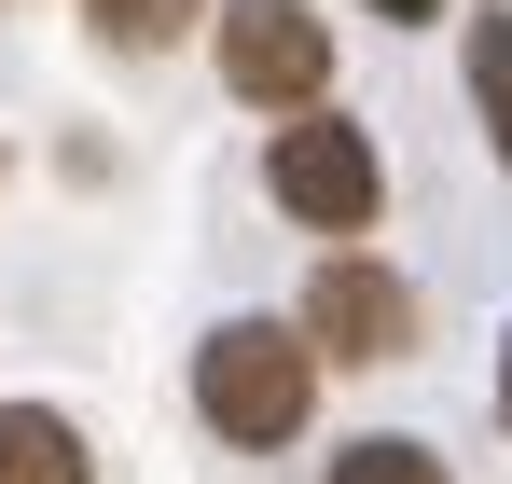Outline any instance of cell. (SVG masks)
I'll return each mask as SVG.
<instances>
[{
  "label": "cell",
  "instance_id": "obj_1",
  "mask_svg": "<svg viewBox=\"0 0 512 484\" xmlns=\"http://www.w3.org/2000/svg\"><path fill=\"white\" fill-rule=\"evenodd\" d=\"M194 402L222 443H291L305 402H319V360H305V332L291 319H222L208 332V360H194Z\"/></svg>",
  "mask_w": 512,
  "mask_h": 484
},
{
  "label": "cell",
  "instance_id": "obj_2",
  "mask_svg": "<svg viewBox=\"0 0 512 484\" xmlns=\"http://www.w3.org/2000/svg\"><path fill=\"white\" fill-rule=\"evenodd\" d=\"M222 83L250 111H333V14H305V0H222Z\"/></svg>",
  "mask_w": 512,
  "mask_h": 484
},
{
  "label": "cell",
  "instance_id": "obj_3",
  "mask_svg": "<svg viewBox=\"0 0 512 484\" xmlns=\"http://www.w3.org/2000/svg\"><path fill=\"white\" fill-rule=\"evenodd\" d=\"M263 194H277L305 236H360L388 180H374V139H360V125H333V111H291V125H277V153H263Z\"/></svg>",
  "mask_w": 512,
  "mask_h": 484
},
{
  "label": "cell",
  "instance_id": "obj_4",
  "mask_svg": "<svg viewBox=\"0 0 512 484\" xmlns=\"http://www.w3.org/2000/svg\"><path fill=\"white\" fill-rule=\"evenodd\" d=\"M305 360H346V374H374V360H402L416 346V291L388 277V263H360V249H333L319 277H305Z\"/></svg>",
  "mask_w": 512,
  "mask_h": 484
},
{
  "label": "cell",
  "instance_id": "obj_5",
  "mask_svg": "<svg viewBox=\"0 0 512 484\" xmlns=\"http://www.w3.org/2000/svg\"><path fill=\"white\" fill-rule=\"evenodd\" d=\"M0 484H84V443H70V415L0 402Z\"/></svg>",
  "mask_w": 512,
  "mask_h": 484
},
{
  "label": "cell",
  "instance_id": "obj_6",
  "mask_svg": "<svg viewBox=\"0 0 512 484\" xmlns=\"http://www.w3.org/2000/svg\"><path fill=\"white\" fill-rule=\"evenodd\" d=\"M471 111H485V139L512 153V14H471Z\"/></svg>",
  "mask_w": 512,
  "mask_h": 484
},
{
  "label": "cell",
  "instance_id": "obj_7",
  "mask_svg": "<svg viewBox=\"0 0 512 484\" xmlns=\"http://www.w3.org/2000/svg\"><path fill=\"white\" fill-rule=\"evenodd\" d=\"M333 484H443V457L402 443V429H374V443H346V457H333Z\"/></svg>",
  "mask_w": 512,
  "mask_h": 484
},
{
  "label": "cell",
  "instance_id": "obj_8",
  "mask_svg": "<svg viewBox=\"0 0 512 484\" xmlns=\"http://www.w3.org/2000/svg\"><path fill=\"white\" fill-rule=\"evenodd\" d=\"M84 14H97V42H180L208 0H84Z\"/></svg>",
  "mask_w": 512,
  "mask_h": 484
},
{
  "label": "cell",
  "instance_id": "obj_9",
  "mask_svg": "<svg viewBox=\"0 0 512 484\" xmlns=\"http://www.w3.org/2000/svg\"><path fill=\"white\" fill-rule=\"evenodd\" d=\"M374 14H402V28H429V14H443V0H374Z\"/></svg>",
  "mask_w": 512,
  "mask_h": 484
},
{
  "label": "cell",
  "instance_id": "obj_10",
  "mask_svg": "<svg viewBox=\"0 0 512 484\" xmlns=\"http://www.w3.org/2000/svg\"><path fill=\"white\" fill-rule=\"evenodd\" d=\"M499 415H512V360H499Z\"/></svg>",
  "mask_w": 512,
  "mask_h": 484
}]
</instances>
